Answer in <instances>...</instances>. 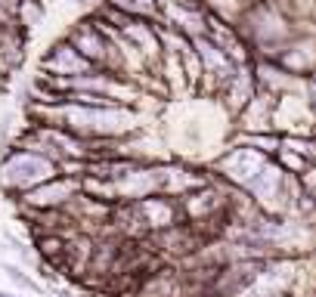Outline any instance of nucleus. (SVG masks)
<instances>
[{"instance_id":"obj_1","label":"nucleus","mask_w":316,"mask_h":297,"mask_svg":"<svg viewBox=\"0 0 316 297\" xmlns=\"http://www.w3.org/2000/svg\"><path fill=\"white\" fill-rule=\"evenodd\" d=\"M56 164L50 158H44L41 152H31V148H19L4 161V183L7 189L19 186V189H28V186H37L44 180H53Z\"/></svg>"},{"instance_id":"obj_2","label":"nucleus","mask_w":316,"mask_h":297,"mask_svg":"<svg viewBox=\"0 0 316 297\" xmlns=\"http://www.w3.org/2000/svg\"><path fill=\"white\" fill-rule=\"evenodd\" d=\"M47 68H53L56 74H84L93 68L90 59H84V56L74 50L71 44H62V47H53V53L47 56Z\"/></svg>"},{"instance_id":"obj_3","label":"nucleus","mask_w":316,"mask_h":297,"mask_svg":"<svg viewBox=\"0 0 316 297\" xmlns=\"http://www.w3.org/2000/svg\"><path fill=\"white\" fill-rule=\"evenodd\" d=\"M4 269H7V275L13 278L16 285H22V288H28V291H37V285L31 282V278H28L25 272H19V266H10V263H4Z\"/></svg>"},{"instance_id":"obj_4","label":"nucleus","mask_w":316,"mask_h":297,"mask_svg":"<svg viewBox=\"0 0 316 297\" xmlns=\"http://www.w3.org/2000/svg\"><path fill=\"white\" fill-rule=\"evenodd\" d=\"M71 4H81V0H71Z\"/></svg>"}]
</instances>
